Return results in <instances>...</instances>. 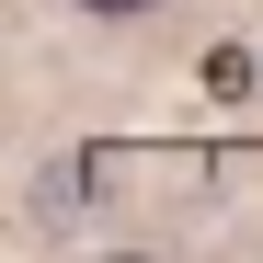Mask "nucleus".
Instances as JSON below:
<instances>
[{
    "label": "nucleus",
    "mask_w": 263,
    "mask_h": 263,
    "mask_svg": "<svg viewBox=\"0 0 263 263\" xmlns=\"http://www.w3.org/2000/svg\"><path fill=\"white\" fill-rule=\"evenodd\" d=\"M69 12H103V23H126V12H160V0H69Z\"/></svg>",
    "instance_id": "1"
}]
</instances>
